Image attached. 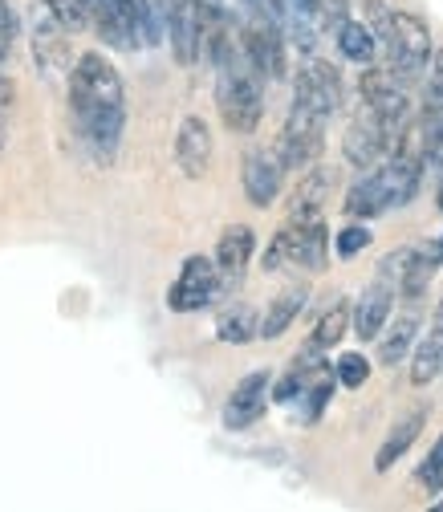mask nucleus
I'll use <instances>...</instances> for the list:
<instances>
[{
	"label": "nucleus",
	"instance_id": "1",
	"mask_svg": "<svg viewBox=\"0 0 443 512\" xmlns=\"http://www.w3.org/2000/svg\"><path fill=\"white\" fill-rule=\"evenodd\" d=\"M70 114L78 126V139L86 143L98 167H110L122 147L126 126V90L114 61L98 49H86L70 70Z\"/></svg>",
	"mask_w": 443,
	"mask_h": 512
},
{
	"label": "nucleus",
	"instance_id": "2",
	"mask_svg": "<svg viewBox=\"0 0 443 512\" xmlns=\"http://www.w3.org/2000/svg\"><path fill=\"white\" fill-rule=\"evenodd\" d=\"M423 143H419V131L411 126L407 139L399 143L395 155H387L378 167H370L362 179L350 183L346 191V216L350 220H374V216H383L391 208H407L415 200V191L423 183Z\"/></svg>",
	"mask_w": 443,
	"mask_h": 512
},
{
	"label": "nucleus",
	"instance_id": "3",
	"mask_svg": "<svg viewBox=\"0 0 443 512\" xmlns=\"http://www.w3.org/2000/svg\"><path fill=\"white\" fill-rule=\"evenodd\" d=\"M358 90H362V102H366V114L383 126L387 139L399 143L407 139V131L415 126V106H411V94H407V82H399L391 70H378V66H366V74L358 78Z\"/></svg>",
	"mask_w": 443,
	"mask_h": 512
},
{
	"label": "nucleus",
	"instance_id": "4",
	"mask_svg": "<svg viewBox=\"0 0 443 512\" xmlns=\"http://www.w3.org/2000/svg\"><path fill=\"white\" fill-rule=\"evenodd\" d=\"M326 261H330V228H326L322 216L318 220H305V224L285 220L281 232L273 236V244L265 248V273H281L285 265L322 273Z\"/></svg>",
	"mask_w": 443,
	"mask_h": 512
},
{
	"label": "nucleus",
	"instance_id": "5",
	"mask_svg": "<svg viewBox=\"0 0 443 512\" xmlns=\"http://www.w3.org/2000/svg\"><path fill=\"white\" fill-rule=\"evenodd\" d=\"M383 49H387V70L399 82L411 86V82L427 78L435 45H431V29H427L423 17H415L407 9H395V21H391V33L383 37Z\"/></svg>",
	"mask_w": 443,
	"mask_h": 512
},
{
	"label": "nucleus",
	"instance_id": "6",
	"mask_svg": "<svg viewBox=\"0 0 443 512\" xmlns=\"http://www.w3.org/2000/svg\"><path fill=\"white\" fill-rule=\"evenodd\" d=\"M326 114L313 110V106H301L293 102L289 106V118L281 126V139H277V155L285 163V171H305L318 163L322 147H326Z\"/></svg>",
	"mask_w": 443,
	"mask_h": 512
},
{
	"label": "nucleus",
	"instance_id": "7",
	"mask_svg": "<svg viewBox=\"0 0 443 512\" xmlns=\"http://www.w3.org/2000/svg\"><path fill=\"white\" fill-rule=\"evenodd\" d=\"M220 297V269L216 256H187L175 285L167 289V309L171 313H200Z\"/></svg>",
	"mask_w": 443,
	"mask_h": 512
},
{
	"label": "nucleus",
	"instance_id": "8",
	"mask_svg": "<svg viewBox=\"0 0 443 512\" xmlns=\"http://www.w3.org/2000/svg\"><path fill=\"white\" fill-rule=\"evenodd\" d=\"M244 53L257 66V74L265 82H281L285 78V29L269 17H248V25L240 29Z\"/></svg>",
	"mask_w": 443,
	"mask_h": 512
},
{
	"label": "nucleus",
	"instance_id": "9",
	"mask_svg": "<svg viewBox=\"0 0 443 512\" xmlns=\"http://www.w3.org/2000/svg\"><path fill=\"white\" fill-rule=\"evenodd\" d=\"M293 102L322 110L326 118H334L342 110V78H338V70L330 66V61H322V57L305 61V66L297 70V78H293Z\"/></svg>",
	"mask_w": 443,
	"mask_h": 512
},
{
	"label": "nucleus",
	"instance_id": "10",
	"mask_svg": "<svg viewBox=\"0 0 443 512\" xmlns=\"http://www.w3.org/2000/svg\"><path fill=\"white\" fill-rule=\"evenodd\" d=\"M269 387H273V374L269 370H252V374H244L236 387H232V395H228V403H224V427L228 431H244V427H252L261 415H265V407H269Z\"/></svg>",
	"mask_w": 443,
	"mask_h": 512
},
{
	"label": "nucleus",
	"instance_id": "11",
	"mask_svg": "<svg viewBox=\"0 0 443 512\" xmlns=\"http://www.w3.org/2000/svg\"><path fill=\"white\" fill-rule=\"evenodd\" d=\"M240 183H244V196L252 208H273V200L281 196V183H285V163L273 151H248L244 155V171H240Z\"/></svg>",
	"mask_w": 443,
	"mask_h": 512
},
{
	"label": "nucleus",
	"instance_id": "12",
	"mask_svg": "<svg viewBox=\"0 0 443 512\" xmlns=\"http://www.w3.org/2000/svg\"><path fill=\"white\" fill-rule=\"evenodd\" d=\"M175 163L187 179H204L212 167V131L200 114H187L175 131Z\"/></svg>",
	"mask_w": 443,
	"mask_h": 512
},
{
	"label": "nucleus",
	"instance_id": "13",
	"mask_svg": "<svg viewBox=\"0 0 443 512\" xmlns=\"http://www.w3.org/2000/svg\"><path fill=\"white\" fill-rule=\"evenodd\" d=\"M342 155H346L350 167L370 171V167L383 163L387 155H395V143L387 139L383 126H378V122L366 114V118L350 122V131H346V139H342Z\"/></svg>",
	"mask_w": 443,
	"mask_h": 512
},
{
	"label": "nucleus",
	"instance_id": "14",
	"mask_svg": "<svg viewBox=\"0 0 443 512\" xmlns=\"http://www.w3.org/2000/svg\"><path fill=\"white\" fill-rule=\"evenodd\" d=\"M330 187H334V171L330 167H305L297 187H293V196H289V216L293 224H305V220H318L322 208L330 204Z\"/></svg>",
	"mask_w": 443,
	"mask_h": 512
},
{
	"label": "nucleus",
	"instance_id": "15",
	"mask_svg": "<svg viewBox=\"0 0 443 512\" xmlns=\"http://www.w3.org/2000/svg\"><path fill=\"white\" fill-rule=\"evenodd\" d=\"M252 248H257V232H252L248 224H232V228L220 236V244H216L220 293H228V289L244 277V269H248V261H252Z\"/></svg>",
	"mask_w": 443,
	"mask_h": 512
},
{
	"label": "nucleus",
	"instance_id": "16",
	"mask_svg": "<svg viewBox=\"0 0 443 512\" xmlns=\"http://www.w3.org/2000/svg\"><path fill=\"white\" fill-rule=\"evenodd\" d=\"M435 374H443V301L435 305V317H431L427 334L415 342L411 387H427V382H435Z\"/></svg>",
	"mask_w": 443,
	"mask_h": 512
},
{
	"label": "nucleus",
	"instance_id": "17",
	"mask_svg": "<svg viewBox=\"0 0 443 512\" xmlns=\"http://www.w3.org/2000/svg\"><path fill=\"white\" fill-rule=\"evenodd\" d=\"M427 427V411L423 407H415V411H407L395 427H391V435L383 439V447H378V456H374V472H391L407 452H411V443L419 439V431Z\"/></svg>",
	"mask_w": 443,
	"mask_h": 512
},
{
	"label": "nucleus",
	"instance_id": "18",
	"mask_svg": "<svg viewBox=\"0 0 443 512\" xmlns=\"http://www.w3.org/2000/svg\"><path fill=\"white\" fill-rule=\"evenodd\" d=\"M66 33H70V29L61 25L49 9L33 17V57H37V66H45V70L66 66V57H70V49H66Z\"/></svg>",
	"mask_w": 443,
	"mask_h": 512
},
{
	"label": "nucleus",
	"instance_id": "19",
	"mask_svg": "<svg viewBox=\"0 0 443 512\" xmlns=\"http://www.w3.org/2000/svg\"><path fill=\"white\" fill-rule=\"evenodd\" d=\"M415 342H419V309L411 301V309L399 313L395 322L383 334H378V362H383V366H399L415 350Z\"/></svg>",
	"mask_w": 443,
	"mask_h": 512
},
{
	"label": "nucleus",
	"instance_id": "20",
	"mask_svg": "<svg viewBox=\"0 0 443 512\" xmlns=\"http://www.w3.org/2000/svg\"><path fill=\"white\" fill-rule=\"evenodd\" d=\"M305 301H309V289H305V285H289L285 293H277V297L269 301L265 317H261V338H265V342H277V338L297 322V313L305 309Z\"/></svg>",
	"mask_w": 443,
	"mask_h": 512
},
{
	"label": "nucleus",
	"instance_id": "21",
	"mask_svg": "<svg viewBox=\"0 0 443 512\" xmlns=\"http://www.w3.org/2000/svg\"><path fill=\"white\" fill-rule=\"evenodd\" d=\"M338 49H342V57L346 61H354V66H374V57H378V49H383V41H378V33L370 29V25H362V21H346L338 33Z\"/></svg>",
	"mask_w": 443,
	"mask_h": 512
},
{
	"label": "nucleus",
	"instance_id": "22",
	"mask_svg": "<svg viewBox=\"0 0 443 512\" xmlns=\"http://www.w3.org/2000/svg\"><path fill=\"white\" fill-rule=\"evenodd\" d=\"M216 338L228 342V346H244L252 338H261V317L252 305H232L216 317Z\"/></svg>",
	"mask_w": 443,
	"mask_h": 512
},
{
	"label": "nucleus",
	"instance_id": "23",
	"mask_svg": "<svg viewBox=\"0 0 443 512\" xmlns=\"http://www.w3.org/2000/svg\"><path fill=\"white\" fill-rule=\"evenodd\" d=\"M350 330H354V309H350L346 301H338V305H330V309H326V317L318 322V330L309 334V342H305V346H309L313 354H326V350H334Z\"/></svg>",
	"mask_w": 443,
	"mask_h": 512
},
{
	"label": "nucleus",
	"instance_id": "24",
	"mask_svg": "<svg viewBox=\"0 0 443 512\" xmlns=\"http://www.w3.org/2000/svg\"><path fill=\"white\" fill-rule=\"evenodd\" d=\"M114 9L122 13V21H126V29L135 33V41H155L159 25H167L163 9H155L151 0H114Z\"/></svg>",
	"mask_w": 443,
	"mask_h": 512
},
{
	"label": "nucleus",
	"instance_id": "25",
	"mask_svg": "<svg viewBox=\"0 0 443 512\" xmlns=\"http://www.w3.org/2000/svg\"><path fill=\"white\" fill-rule=\"evenodd\" d=\"M309 378H313V370H305V366H289V374L281 378V382H273V403H293V399H301L305 395V387H309Z\"/></svg>",
	"mask_w": 443,
	"mask_h": 512
},
{
	"label": "nucleus",
	"instance_id": "26",
	"mask_svg": "<svg viewBox=\"0 0 443 512\" xmlns=\"http://www.w3.org/2000/svg\"><path fill=\"white\" fill-rule=\"evenodd\" d=\"M334 374H338V382H342V387L358 391L362 382L370 378V362H366L362 354H342V358H338V366H334Z\"/></svg>",
	"mask_w": 443,
	"mask_h": 512
},
{
	"label": "nucleus",
	"instance_id": "27",
	"mask_svg": "<svg viewBox=\"0 0 443 512\" xmlns=\"http://www.w3.org/2000/svg\"><path fill=\"white\" fill-rule=\"evenodd\" d=\"M41 5H45L61 25H66L70 33L90 25V17H86V9H82V0H41Z\"/></svg>",
	"mask_w": 443,
	"mask_h": 512
},
{
	"label": "nucleus",
	"instance_id": "28",
	"mask_svg": "<svg viewBox=\"0 0 443 512\" xmlns=\"http://www.w3.org/2000/svg\"><path fill=\"white\" fill-rule=\"evenodd\" d=\"M419 484H423L427 492H443V435L435 439V447L427 452V460H423V468H419Z\"/></svg>",
	"mask_w": 443,
	"mask_h": 512
},
{
	"label": "nucleus",
	"instance_id": "29",
	"mask_svg": "<svg viewBox=\"0 0 443 512\" xmlns=\"http://www.w3.org/2000/svg\"><path fill=\"white\" fill-rule=\"evenodd\" d=\"M366 244H370V228H366V224H350V228H342V232L334 236L338 256H358Z\"/></svg>",
	"mask_w": 443,
	"mask_h": 512
},
{
	"label": "nucleus",
	"instance_id": "30",
	"mask_svg": "<svg viewBox=\"0 0 443 512\" xmlns=\"http://www.w3.org/2000/svg\"><path fill=\"white\" fill-rule=\"evenodd\" d=\"M423 106L439 110L443 114V49L431 57V70H427V94H423Z\"/></svg>",
	"mask_w": 443,
	"mask_h": 512
},
{
	"label": "nucleus",
	"instance_id": "31",
	"mask_svg": "<svg viewBox=\"0 0 443 512\" xmlns=\"http://www.w3.org/2000/svg\"><path fill=\"white\" fill-rule=\"evenodd\" d=\"M350 21V5L346 0H318V25H326V29H342Z\"/></svg>",
	"mask_w": 443,
	"mask_h": 512
},
{
	"label": "nucleus",
	"instance_id": "32",
	"mask_svg": "<svg viewBox=\"0 0 443 512\" xmlns=\"http://www.w3.org/2000/svg\"><path fill=\"white\" fill-rule=\"evenodd\" d=\"M334 378H338V374H334ZM334 378H330V374H322V378H318V387L309 391V415H305V419H318V415H322V407L334 399Z\"/></svg>",
	"mask_w": 443,
	"mask_h": 512
},
{
	"label": "nucleus",
	"instance_id": "33",
	"mask_svg": "<svg viewBox=\"0 0 443 512\" xmlns=\"http://www.w3.org/2000/svg\"><path fill=\"white\" fill-rule=\"evenodd\" d=\"M9 102H13V86L0 74V159H5V147H9Z\"/></svg>",
	"mask_w": 443,
	"mask_h": 512
},
{
	"label": "nucleus",
	"instance_id": "34",
	"mask_svg": "<svg viewBox=\"0 0 443 512\" xmlns=\"http://www.w3.org/2000/svg\"><path fill=\"white\" fill-rule=\"evenodd\" d=\"M13 53V13H9V0H0V66L9 61Z\"/></svg>",
	"mask_w": 443,
	"mask_h": 512
},
{
	"label": "nucleus",
	"instance_id": "35",
	"mask_svg": "<svg viewBox=\"0 0 443 512\" xmlns=\"http://www.w3.org/2000/svg\"><path fill=\"white\" fill-rule=\"evenodd\" d=\"M151 5H155V9H163V0H151Z\"/></svg>",
	"mask_w": 443,
	"mask_h": 512
},
{
	"label": "nucleus",
	"instance_id": "36",
	"mask_svg": "<svg viewBox=\"0 0 443 512\" xmlns=\"http://www.w3.org/2000/svg\"><path fill=\"white\" fill-rule=\"evenodd\" d=\"M435 508H439V512H443V500H435Z\"/></svg>",
	"mask_w": 443,
	"mask_h": 512
}]
</instances>
